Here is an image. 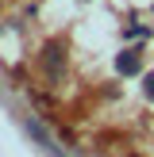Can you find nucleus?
<instances>
[{
	"label": "nucleus",
	"instance_id": "f257e3e1",
	"mask_svg": "<svg viewBox=\"0 0 154 157\" xmlns=\"http://www.w3.org/2000/svg\"><path fill=\"white\" fill-rule=\"evenodd\" d=\"M116 69H120V73H135V69H139V54L135 50H123L120 58H116Z\"/></svg>",
	"mask_w": 154,
	"mask_h": 157
},
{
	"label": "nucleus",
	"instance_id": "f03ea898",
	"mask_svg": "<svg viewBox=\"0 0 154 157\" xmlns=\"http://www.w3.org/2000/svg\"><path fill=\"white\" fill-rule=\"evenodd\" d=\"M146 96H150V100H154V73H150V77H146Z\"/></svg>",
	"mask_w": 154,
	"mask_h": 157
}]
</instances>
